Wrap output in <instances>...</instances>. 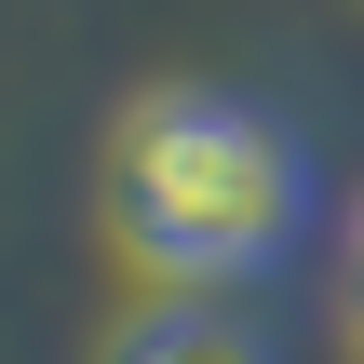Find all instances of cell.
<instances>
[{
	"mask_svg": "<svg viewBox=\"0 0 364 364\" xmlns=\"http://www.w3.org/2000/svg\"><path fill=\"white\" fill-rule=\"evenodd\" d=\"M95 203H108L122 270H149L162 297H230L311 243L324 176H311V135L284 108L230 95V81H149L108 122Z\"/></svg>",
	"mask_w": 364,
	"mask_h": 364,
	"instance_id": "cell-1",
	"label": "cell"
},
{
	"mask_svg": "<svg viewBox=\"0 0 364 364\" xmlns=\"http://www.w3.org/2000/svg\"><path fill=\"white\" fill-rule=\"evenodd\" d=\"M95 364H284V351H270V324L230 311V297H149V311L108 324Z\"/></svg>",
	"mask_w": 364,
	"mask_h": 364,
	"instance_id": "cell-2",
	"label": "cell"
},
{
	"mask_svg": "<svg viewBox=\"0 0 364 364\" xmlns=\"http://www.w3.org/2000/svg\"><path fill=\"white\" fill-rule=\"evenodd\" d=\"M338 324L364 338V189H351V216H338Z\"/></svg>",
	"mask_w": 364,
	"mask_h": 364,
	"instance_id": "cell-3",
	"label": "cell"
}]
</instances>
